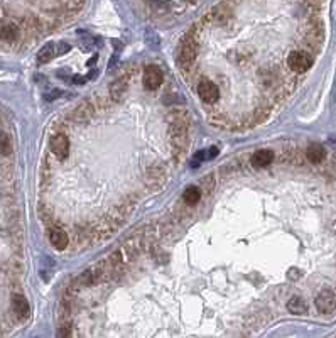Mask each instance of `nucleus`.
Segmentation results:
<instances>
[{
    "mask_svg": "<svg viewBox=\"0 0 336 338\" xmlns=\"http://www.w3.org/2000/svg\"><path fill=\"white\" fill-rule=\"evenodd\" d=\"M198 53V42L191 34H188L186 38L181 41L179 46V53H177V63L183 70H188L189 66L195 63Z\"/></svg>",
    "mask_w": 336,
    "mask_h": 338,
    "instance_id": "nucleus-1",
    "label": "nucleus"
},
{
    "mask_svg": "<svg viewBox=\"0 0 336 338\" xmlns=\"http://www.w3.org/2000/svg\"><path fill=\"white\" fill-rule=\"evenodd\" d=\"M287 65L294 73H304L313 65V58L306 51H292L289 58H287Z\"/></svg>",
    "mask_w": 336,
    "mask_h": 338,
    "instance_id": "nucleus-2",
    "label": "nucleus"
},
{
    "mask_svg": "<svg viewBox=\"0 0 336 338\" xmlns=\"http://www.w3.org/2000/svg\"><path fill=\"white\" fill-rule=\"evenodd\" d=\"M316 308H318V311L323 313V315L333 313L336 308L335 293L331 291V289H323V291H319V294L316 296Z\"/></svg>",
    "mask_w": 336,
    "mask_h": 338,
    "instance_id": "nucleus-3",
    "label": "nucleus"
},
{
    "mask_svg": "<svg viewBox=\"0 0 336 338\" xmlns=\"http://www.w3.org/2000/svg\"><path fill=\"white\" fill-rule=\"evenodd\" d=\"M198 95H200V98L204 103H215L220 97V90L213 81L203 79V81H200V85H198Z\"/></svg>",
    "mask_w": 336,
    "mask_h": 338,
    "instance_id": "nucleus-4",
    "label": "nucleus"
},
{
    "mask_svg": "<svg viewBox=\"0 0 336 338\" xmlns=\"http://www.w3.org/2000/svg\"><path fill=\"white\" fill-rule=\"evenodd\" d=\"M163 71H161V68L157 66H147L144 70V86L147 90H157L161 85H163Z\"/></svg>",
    "mask_w": 336,
    "mask_h": 338,
    "instance_id": "nucleus-5",
    "label": "nucleus"
},
{
    "mask_svg": "<svg viewBox=\"0 0 336 338\" xmlns=\"http://www.w3.org/2000/svg\"><path fill=\"white\" fill-rule=\"evenodd\" d=\"M51 150L58 159H65L69 152V141L65 134H56L51 139Z\"/></svg>",
    "mask_w": 336,
    "mask_h": 338,
    "instance_id": "nucleus-6",
    "label": "nucleus"
},
{
    "mask_svg": "<svg viewBox=\"0 0 336 338\" xmlns=\"http://www.w3.org/2000/svg\"><path fill=\"white\" fill-rule=\"evenodd\" d=\"M12 313H14L19 320H26V318L29 316V313H31L29 303H27V300L24 296H21V294H14V296H12Z\"/></svg>",
    "mask_w": 336,
    "mask_h": 338,
    "instance_id": "nucleus-7",
    "label": "nucleus"
},
{
    "mask_svg": "<svg viewBox=\"0 0 336 338\" xmlns=\"http://www.w3.org/2000/svg\"><path fill=\"white\" fill-rule=\"evenodd\" d=\"M49 240H51V244H53V247L58 249V250L66 249V247H68V244H69L68 233H66L63 228H53V230H51V232H49Z\"/></svg>",
    "mask_w": 336,
    "mask_h": 338,
    "instance_id": "nucleus-8",
    "label": "nucleus"
},
{
    "mask_svg": "<svg viewBox=\"0 0 336 338\" xmlns=\"http://www.w3.org/2000/svg\"><path fill=\"white\" fill-rule=\"evenodd\" d=\"M272 161H274V152L269 149H260L252 156L250 164L254 166V168H266V166L270 164Z\"/></svg>",
    "mask_w": 336,
    "mask_h": 338,
    "instance_id": "nucleus-9",
    "label": "nucleus"
},
{
    "mask_svg": "<svg viewBox=\"0 0 336 338\" xmlns=\"http://www.w3.org/2000/svg\"><path fill=\"white\" fill-rule=\"evenodd\" d=\"M19 38V29L14 24H2L0 26V39L5 42H15Z\"/></svg>",
    "mask_w": 336,
    "mask_h": 338,
    "instance_id": "nucleus-10",
    "label": "nucleus"
},
{
    "mask_svg": "<svg viewBox=\"0 0 336 338\" xmlns=\"http://www.w3.org/2000/svg\"><path fill=\"white\" fill-rule=\"evenodd\" d=\"M125 91H127V76L118 78L117 81H113L112 86H110V95H112L113 100H120V98L125 95Z\"/></svg>",
    "mask_w": 336,
    "mask_h": 338,
    "instance_id": "nucleus-11",
    "label": "nucleus"
},
{
    "mask_svg": "<svg viewBox=\"0 0 336 338\" xmlns=\"http://www.w3.org/2000/svg\"><path fill=\"white\" fill-rule=\"evenodd\" d=\"M325 147L319 144H311L306 150V157L309 159L313 164H319V162L325 159Z\"/></svg>",
    "mask_w": 336,
    "mask_h": 338,
    "instance_id": "nucleus-12",
    "label": "nucleus"
},
{
    "mask_svg": "<svg viewBox=\"0 0 336 338\" xmlns=\"http://www.w3.org/2000/svg\"><path fill=\"white\" fill-rule=\"evenodd\" d=\"M92 105L90 103H81L78 109L73 110V113H71V118H73L74 122H86L90 117H92Z\"/></svg>",
    "mask_w": 336,
    "mask_h": 338,
    "instance_id": "nucleus-13",
    "label": "nucleus"
},
{
    "mask_svg": "<svg viewBox=\"0 0 336 338\" xmlns=\"http://www.w3.org/2000/svg\"><path fill=\"white\" fill-rule=\"evenodd\" d=\"M287 309H289L292 315H304V313H307V304L302 298L294 296L287 301Z\"/></svg>",
    "mask_w": 336,
    "mask_h": 338,
    "instance_id": "nucleus-14",
    "label": "nucleus"
},
{
    "mask_svg": "<svg viewBox=\"0 0 336 338\" xmlns=\"http://www.w3.org/2000/svg\"><path fill=\"white\" fill-rule=\"evenodd\" d=\"M200 200H201V191H200V188H196V186H189L183 194V201L189 206L196 205Z\"/></svg>",
    "mask_w": 336,
    "mask_h": 338,
    "instance_id": "nucleus-15",
    "label": "nucleus"
},
{
    "mask_svg": "<svg viewBox=\"0 0 336 338\" xmlns=\"http://www.w3.org/2000/svg\"><path fill=\"white\" fill-rule=\"evenodd\" d=\"M54 56H56V44H46L37 53V61L41 63V65H44V63L51 61Z\"/></svg>",
    "mask_w": 336,
    "mask_h": 338,
    "instance_id": "nucleus-16",
    "label": "nucleus"
},
{
    "mask_svg": "<svg viewBox=\"0 0 336 338\" xmlns=\"http://www.w3.org/2000/svg\"><path fill=\"white\" fill-rule=\"evenodd\" d=\"M145 174H147V181H159L164 178V169L157 168V166H151V168L145 171Z\"/></svg>",
    "mask_w": 336,
    "mask_h": 338,
    "instance_id": "nucleus-17",
    "label": "nucleus"
},
{
    "mask_svg": "<svg viewBox=\"0 0 336 338\" xmlns=\"http://www.w3.org/2000/svg\"><path fill=\"white\" fill-rule=\"evenodd\" d=\"M10 152H12L10 137L7 134H0V154H3V156H9Z\"/></svg>",
    "mask_w": 336,
    "mask_h": 338,
    "instance_id": "nucleus-18",
    "label": "nucleus"
},
{
    "mask_svg": "<svg viewBox=\"0 0 336 338\" xmlns=\"http://www.w3.org/2000/svg\"><path fill=\"white\" fill-rule=\"evenodd\" d=\"M58 338H69V327L68 325H63L61 328H59V332H58Z\"/></svg>",
    "mask_w": 336,
    "mask_h": 338,
    "instance_id": "nucleus-19",
    "label": "nucleus"
},
{
    "mask_svg": "<svg viewBox=\"0 0 336 338\" xmlns=\"http://www.w3.org/2000/svg\"><path fill=\"white\" fill-rule=\"evenodd\" d=\"M68 51H69V44H66V42H61V44L56 46V54L68 53Z\"/></svg>",
    "mask_w": 336,
    "mask_h": 338,
    "instance_id": "nucleus-20",
    "label": "nucleus"
},
{
    "mask_svg": "<svg viewBox=\"0 0 336 338\" xmlns=\"http://www.w3.org/2000/svg\"><path fill=\"white\" fill-rule=\"evenodd\" d=\"M216 156H218V149H216V147H211V149L206 150V159H213Z\"/></svg>",
    "mask_w": 336,
    "mask_h": 338,
    "instance_id": "nucleus-21",
    "label": "nucleus"
},
{
    "mask_svg": "<svg viewBox=\"0 0 336 338\" xmlns=\"http://www.w3.org/2000/svg\"><path fill=\"white\" fill-rule=\"evenodd\" d=\"M299 270L298 269H289V272H287V277H289V279H298L299 277Z\"/></svg>",
    "mask_w": 336,
    "mask_h": 338,
    "instance_id": "nucleus-22",
    "label": "nucleus"
},
{
    "mask_svg": "<svg viewBox=\"0 0 336 338\" xmlns=\"http://www.w3.org/2000/svg\"><path fill=\"white\" fill-rule=\"evenodd\" d=\"M306 2H307V5H309L311 9H318V7L321 5L323 0H306Z\"/></svg>",
    "mask_w": 336,
    "mask_h": 338,
    "instance_id": "nucleus-23",
    "label": "nucleus"
}]
</instances>
